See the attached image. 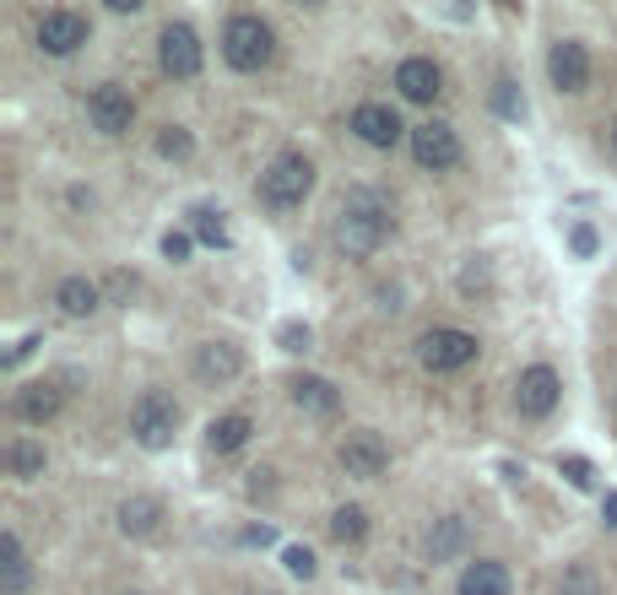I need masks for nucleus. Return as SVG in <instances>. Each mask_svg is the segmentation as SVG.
Listing matches in <instances>:
<instances>
[{"instance_id":"1","label":"nucleus","mask_w":617,"mask_h":595,"mask_svg":"<svg viewBox=\"0 0 617 595\" xmlns=\"http://www.w3.org/2000/svg\"><path fill=\"white\" fill-rule=\"evenodd\" d=\"M396 233V201L379 190V184H353L336 206V222H331V244L347 260H368L385 250V239Z\"/></svg>"},{"instance_id":"2","label":"nucleus","mask_w":617,"mask_h":595,"mask_svg":"<svg viewBox=\"0 0 617 595\" xmlns=\"http://www.w3.org/2000/svg\"><path fill=\"white\" fill-rule=\"evenodd\" d=\"M309 195H315V158L298 152V147H282L261 169V179H255V201L265 211H276V217L298 211Z\"/></svg>"},{"instance_id":"3","label":"nucleus","mask_w":617,"mask_h":595,"mask_svg":"<svg viewBox=\"0 0 617 595\" xmlns=\"http://www.w3.org/2000/svg\"><path fill=\"white\" fill-rule=\"evenodd\" d=\"M222 60L239 77H261L265 66L276 60V27L265 22L261 11H228V22H222Z\"/></svg>"},{"instance_id":"4","label":"nucleus","mask_w":617,"mask_h":595,"mask_svg":"<svg viewBox=\"0 0 617 595\" xmlns=\"http://www.w3.org/2000/svg\"><path fill=\"white\" fill-rule=\"evenodd\" d=\"M174 433H179V401L169 396V390H141L136 401H130V438L141 444V449H169L174 444Z\"/></svg>"},{"instance_id":"5","label":"nucleus","mask_w":617,"mask_h":595,"mask_svg":"<svg viewBox=\"0 0 617 595\" xmlns=\"http://www.w3.org/2000/svg\"><path fill=\"white\" fill-rule=\"evenodd\" d=\"M477 357H482V341L471 336V331H460V325H434V331L418 336V363L429 374H460Z\"/></svg>"},{"instance_id":"6","label":"nucleus","mask_w":617,"mask_h":595,"mask_svg":"<svg viewBox=\"0 0 617 595\" xmlns=\"http://www.w3.org/2000/svg\"><path fill=\"white\" fill-rule=\"evenodd\" d=\"M33 44H38V55H49V60H71L77 49L92 44V22L82 11H71V5H49V11L38 16V27H33Z\"/></svg>"},{"instance_id":"7","label":"nucleus","mask_w":617,"mask_h":595,"mask_svg":"<svg viewBox=\"0 0 617 595\" xmlns=\"http://www.w3.org/2000/svg\"><path fill=\"white\" fill-rule=\"evenodd\" d=\"M206 66V49H201V33L190 22H163L158 33V71L169 82H195Z\"/></svg>"},{"instance_id":"8","label":"nucleus","mask_w":617,"mask_h":595,"mask_svg":"<svg viewBox=\"0 0 617 595\" xmlns=\"http://www.w3.org/2000/svg\"><path fill=\"white\" fill-rule=\"evenodd\" d=\"M558 401H563V379H558L552 363L521 368V379H515V412H521L526 423H547V417L558 412Z\"/></svg>"},{"instance_id":"9","label":"nucleus","mask_w":617,"mask_h":595,"mask_svg":"<svg viewBox=\"0 0 617 595\" xmlns=\"http://www.w3.org/2000/svg\"><path fill=\"white\" fill-rule=\"evenodd\" d=\"M336 466L353 477V482H379L390 471V444L374 433V427H353L336 449Z\"/></svg>"},{"instance_id":"10","label":"nucleus","mask_w":617,"mask_h":595,"mask_svg":"<svg viewBox=\"0 0 617 595\" xmlns=\"http://www.w3.org/2000/svg\"><path fill=\"white\" fill-rule=\"evenodd\" d=\"M412 163L429 173H449L460 163V136H455V125H444V119H423V125H412Z\"/></svg>"},{"instance_id":"11","label":"nucleus","mask_w":617,"mask_h":595,"mask_svg":"<svg viewBox=\"0 0 617 595\" xmlns=\"http://www.w3.org/2000/svg\"><path fill=\"white\" fill-rule=\"evenodd\" d=\"M60 407H66V385H60V379H27V385L11 390V417L27 427L55 423Z\"/></svg>"},{"instance_id":"12","label":"nucleus","mask_w":617,"mask_h":595,"mask_svg":"<svg viewBox=\"0 0 617 595\" xmlns=\"http://www.w3.org/2000/svg\"><path fill=\"white\" fill-rule=\"evenodd\" d=\"M88 119L98 136H125V130L136 125V98L119 82H98L88 92Z\"/></svg>"},{"instance_id":"13","label":"nucleus","mask_w":617,"mask_h":595,"mask_svg":"<svg viewBox=\"0 0 617 595\" xmlns=\"http://www.w3.org/2000/svg\"><path fill=\"white\" fill-rule=\"evenodd\" d=\"M190 374L206 390H222V385H233L244 374V346H233V341H201L195 357H190Z\"/></svg>"},{"instance_id":"14","label":"nucleus","mask_w":617,"mask_h":595,"mask_svg":"<svg viewBox=\"0 0 617 595\" xmlns=\"http://www.w3.org/2000/svg\"><path fill=\"white\" fill-rule=\"evenodd\" d=\"M347 130H353L363 147H374V152H390L401 136H412L407 125H401V114L390 108V103H357L353 119H347Z\"/></svg>"},{"instance_id":"15","label":"nucleus","mask_w":617,"mask_h":595,"mask_svg":"<svg viewBox=\"0 0 617 595\" xmlns=\"http://www.w3.org/2000/svg\"><path fill=\"white\" fill-rule=\"evenodd\" d=\"M547 82L558 87V92H569V98H580L591 87V49L580 38H558L547 49Z\"/></svg>"},{"instance_id":"16","label":"nucleus","mask_w":617,"mask_h":595,"mask_svg":"<svg viewBox=\"0 0 617 595\" xmlns=\"http://www.w3.org/2000/svg\"><path fill=\"white\" fill-rule=\"evenodd\" d=\"M163 499H147V493H130V499H119V510H114V525H119V536H130V541H152L158 530H163Z\"/></svg>"},{"instance_id":"17","label":"nucleus","mask_w":617,"mask_h":595,"mask_svg":"<svg viewBox=\"0 0 617 595\" xmlns=\"http://www.w3.org/2000/svg\"><path fill=\"white\" fill-rule=\"evenodd\" d=\"M396 92H401L407 103H434V98L444 92L439 60H429V55H407V60L396 66Z\"/></svg>"},{"instance_id":"18","label":"nucleus","mask_w":617,"mask_h":595,"mask_svg":"<svg viewBox=\"0 0 617 595\" xmlns=\"http://www.w3.org/2000/svg\"><path fill=\"white\" fill-rule=\"evenodd\" d=\"M287 396H293V407L309 412V417H336V412H342V390H336L331 379H320V374H293V379H287Z\"/></svg>"},{"instance_id":"19","label":"nucleus","mask_w":617,"mask_h":595,"mask_svg":"<svg viewBox=\"0 0 617 595\" xmlns=\"http://www.w3.org/2000/svg\"><path fill=\"white\" fill-rule=\"evenodd\" d=\"M103 304H108V298H103V282H92V276H66V282L55 287V309H60L66 320H92Z\"/></svg>"},{"instance_id":"20","label":"nucleus","mask_w":617,"mask_h":595,"mask_svg":"<svg viewBox=\"0 0 617 595\" xmlns=\"http://www.w3.org/2000/svg\"><path fill=\"white\" fill-rule=\"evenodd\" d=\"M33 585V558L16 530H0V595H22Z\"/></svg>"},{"instance_id":"21","label":"nucleus","mask_w":617,"mask_h":595,"mask_svg":"<svg viewBox=\"0 0 617 595\" xmlns=\"http://www.w3.org/2000/svg\"><path fill=\"white\" fill-rule=\"evenodd\" d=\"M510 591H515V580H510V569H504L499 558L466 563V569H460V585H455V595H510Z\"/></svg>"},{"instance_id":"22","label":"nucleus","mask_w":617,"mask_h":595,"mask_svg":"<svg viewBox=\"0 0 617 595\" xmlns=\"http://www.w3.org/2000/svg\"><path fill=\"white\" fill-rule=\"evenodd\" d=\"M423 552H429V563H455L466 552V519L460 514H439L429 525V536H423Z\"/></svg>"},{"instance_id":"23","label":"nucleus","mask_w":617,"mask_h":595,"mask_svg":"<svg viewBox=\"0 0 617 595\" xmlns=\"http://www.w3.org/2000/svg\"><path fill=\"white\" fill-rule=\"evenodd\" d=\"M250 433H255V417H244V412L212 417V423H206V449H212V455H239V449L250 444Z\"/></svg>"},{"instance_id":"24","label":"nucleus","mask_w":617,"mask_h":595,"mask_svg":"<svg viewBox=\"0 0 617 595\" xmlns=\"http://www.w3.org/2000/svg\"><path fill=\"white\" fill-rule=\"evenodd\" d=\"M44 466H49V455H44V444H38L33 433H16V438L5 444V471H11L16 482H33V477H44Z\"/></svg>"},{"instance_id":"25","label":"nucleus","mask_w":617,"mask_h":595,"mask_svg":"<svg viewBox=\"0 0 617 595\" xmlns=\"http://www.w3.org/2000/svg\"><path fill=\"white\" fill-rule=\"evenodd\" d=\"M190 233L206 244V250H228V222L217 206H190Z\"/></svg>"},{"instance_id":"26","label":"nucleus","mask_w":617,"mask_h":595,"mask_svg":"<svg viewBox=\"0 0 617 595\" xmlns=\"http://www.w3.org/2000/svg\"><path fill=\"white\" fill-rule=\"evenodd\" d=\"M368 536V514L357 510V504H342V510L331 514V541H342V547H357Z\"/></svg>"},{"instance_id":"27","label":"nucleus","mask_w":617,"mask_h":595,"mask_svg":"<svg viewBox=\"0 0 617 595\" xmlns=\"http://www.w3.org/2000/svg\"><path fill=\"white\" fill-rule=\"evenodd\" d=\"M158 158L190 163V158H195V136H190L184 125H163V130H158Z\"/></svg>"},{"instance_id":"28","label":"nucleus","mask_w":617,"mask_h":595,"mask_svg":"<svg viewBox=\"0 0 617 595\" xmlns=\"http://www.w3.org/2000/svg\"><path fill=\"white\" fill-rule=\"evenodd\" d=\"M493 114L499 119H526V92H521V82H510V77L493 82Z\"/></svg>"},{"instance_id":"29","label":"nucleus","mask_w":617,"mask_h":595,"mask_svg":"<svg viewBox=\"0 0 617 595\" xmlns=\"http://www.w3.org/2000/svg\"><path fill=\"white\" fill-rule=\"evenodd\" d=\"M558 595H602V580H596V569H591V563H574V569H563V580H558Z\"/></svg>"},{"instance_id":"30","label":"nucleus","mask_w":617,"mask_h":595,"mask_svg":"<svg viewBox=\"0 0 617 595\" xmlns=\"http://www.w3.org/2000/svg\"><path fill=\"white\" fill-rule=\"evenodd\" d=\"M558 471L569 477V488H580V493H591L596 488V466L585 460V455H558Z\"/></svg>"},{"instance_id":"31","label":"nucleus","mask_w":617,"mask_h":595,"mask_svg":"<svg viewBox=\"0 0 617 595\" xmlns=\"http://www.w3.org/2000/svg\"><path fill=\"white\" fill-rule=\"evenodd\" d=\"M276 346L298 357V352H309V346H315V331H309L304 320H282V325H276Z\"/></svg>"},{"instance_id":"32","label":"nucleus","mask_w":617,"mask_h":595,"mask_svg":"<svg viewBox=\"0 0 617 595\" xmlns=\"http://www.w3.org/2000/svg\"><path fill=\"white\" fill-rule=\"evenodd\" d=\"M282 563H287V574H293V580H315V569H320L309 547H287V552H282Z\"/></svg>"},{"instance_id":"33","label":"nucleus","mask_w":617,"mask_h":595,"mask_svg":"<svg viewBox=\"0 0 617 595\" xmlns=\"http://www.w3.org/2000/svg\"><path fill=\"white\" fill-rule=\"evenodd\" d=\"M190 250H195V233H184V228H169V233H163V255L174 260H190Z\"/></svg>"},{"instance_id":"34","label":"nucleus","mask_w":617,"mask_h":595,"mask_svg":"<svg viewBox=\"0 0 617 595\" xmlns=\"http://www.w3.org/2000/svg\"><path fill=\"white\" fill-rule=\"evenodd\" d=\"M569 250L580 260H591L596 255V228H591V222H574V228H569Z\"/></svg>"},{"instance_id":"35","label":"nucleus","mask_w":617,"mask_h":595,"mask_svg":"<svg viewBox=\"0 0 617 595\" xmlns=\"http://www.w3.org/2000/svg\"><path fill=\"white\" fill-rule=\"evenodd\" d=\"M130 293H136V276H130V271H114V276L103 282V298H114V304H130Z\"/></svg>"},{"instance_id":"36","label":"nucleus","mask_w":617,"mask_h":595,"mask_svg":"<svg viewBox=\"0 0 617 595\" xmlns=\"http://www.w3.org/2000/svg\"><path fill=\"white\" fill-rule=\"evenodd\" d=\"M407 293H401V282H385V287H374V309H385V314H401L407 304H401Z\"/></svg>"},{"instance_id":"37","label":"nucleus","mask_w":617,"mask_h":595,"mask_svg":"<svg viewBox=\"0 0 617 595\" xmlns=\"http://www.w3.org/2000/svg\"><path fill=\"white\" fill-rule=\"evenodd\" d=\"M38 346H44V336H38V331H33V336H22V341H16V346H11V352H5V368H16V363H27V357H33Z\"/></svg>"},{"instance_id":"38","label":"nucleus","mask_w":617,"mask_h":595,"mask_svg":"<svg viewBox=\"0 0 617 595\" xmlns=\"http://www.w3.org/2000/svg\"><path fill=\"white\" fill-rule=\"evenodd\" d=\"M460 287H466V293L488 287V265H466V271H460Z\"/></svg>"},{"instance_id":"39","label":"nucleus","mask_w":617,"mask_h":595,"mask_svg":"<svg viewBox=\"0 0 617 595\" xmlns=\"http://www.w3.org/2000/svg\"><path fill=\"white\" fill-rule=\"evenodd\" d=\"M271 541H276L271 525H250V530H244V547H271Z\"/></svg>"},{"instance_id":"40","label":"nucleus","mask_w":617,"mask_h":595,"mask_svg":"<svg viewBox=\"0 0 617 595\" xmlns=\"http://www.w3.org/2000/svg\"><path fill=\"white\" fill-rule=\"evenodd\" d=\"M602 130H607V136H602V141H607V158H613V163H617V114H613V119H607V125H602Z\"/></svg>"},{"instance_id":"41","label":"nucleus","mask_w":617,"mask_h":595,"mask_svg":"<svg viewBox=\"0 0 617 595\" xmlns=\"http://www.w3.org/2000/svg\"><path fill=\"white\" fill-rule=\"evenodd\" d=\"M602 519H607V530H617V493L602 499Z\"/></svg>"},{"instance_id":"42","label":"nucleus","mask_w":617,"mask_h":595,"mask_svg":"<svg viewBox=\"0 0 617 595\" xmlns=\"http://www.w3.org/2000/svg\"><path fill=\"white\" fill-rule=\"evenodd\" d=\"M108 11H114V16H136V11H141V0H108Z\"/></svg>"},{"instance_id":"43","label":"nucleus","mask_w":617,"mask_h":595,"mask_svg":"<svg viewBox=\"0 0 617 595\" xmlns=\"http://www.w3.org/2000/svg\"><path fill=\"white\" fill-rule=\"evenodd\" d=\"M71 206H77V211H92V190H82V184H77V190H71Z\"/></svg>"},{"instance_id":"44","label":"nucleus","mask_w":617,"mask_h":595,"mask_svg":"<svg viewBox=\"0 0 617 595\" xmlns=\"http://www.w3.org/2000/svg\"><path fill=\"white\" fill-rule=\"evenodd\" d=\"M250 595H276V591H250Z\"/></svg>"}]
</instances>
